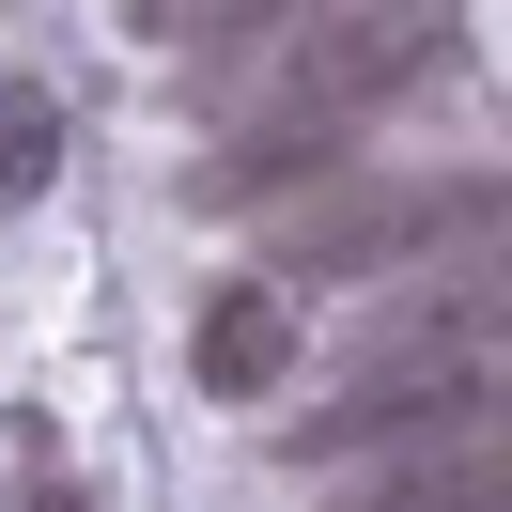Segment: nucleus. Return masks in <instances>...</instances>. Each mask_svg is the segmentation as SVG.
<instances>
[{
  "mask_svg": "<svg viewBox=\"0 0 512 512\" xmlns=\"http://www.w3.org/2000/svg\"><path fill=\"white\" fill-rule=\"evenodd\" d=\"M450 63V32L435 16H311L295 32V63H280V109L249 125V156H233V187H264L280 156H311L342 109H373V94H404V78H435Z\"/></svg>",
  "mask_w": 512,
  "mask_h": 512,
  "instance_id": "nucleus-1",
  "label": "nucleus"
},
{
  "mask_svg": "<svg viewBox=\"0 0 512 512\" xmlns=\"http://www.w3.org/2000/svg\"><path fill=\"white\" fill-rule=\"evenodd\" d=\"M342 512H512V435L481 419V435H450V450H404V466L357 481Z\"/></svg>",
  "mask_w": 512,
  "mask_h": 512,
  "instance_id": "nucleus-3",
  "label": "nucleus"
},
{
  "mask_svg": "<svg viewBox=\"0 0 512 512\" xmlns=\"http://www.w3.org/2000/svg\"><path fill=\"white\" fill-rule=\"evenodd\" d=\"M512 202L497 187H357V202H311L280 218V295L295 280H435L450 233H497Z\"/></svg>",
  "mask_w": 512,
  "mask_h": 512,
  "instance_id": "nucleus-2",
  "label": "nucleus"
}]
</instances>
